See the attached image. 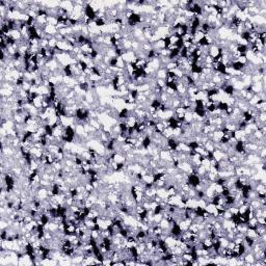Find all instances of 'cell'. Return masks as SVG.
<instances>
[{
  "mask_svg": "<svg viewBox=\"0 0 266 266\" xmlns=\"http://www.w3.org/2000/svg\"><path fill=\"white\" fill-rule=\"evenodd\" d=\"M257 222H258V224H261V226H266L265 217H258V218H257Z\"/></svg>",
  "mask_w": 266,
  "mask_h": 266,
  "instance_id": "obj_4",
  "label": "cell"
},
{
  "mask_svg": "<svg viewBox=\"0 0 266 266\" xmlns=\"http://www.w3.org/2000/svg\"><path fill=\"white\" fill-rule=\"evenodd\" d=\"M209 55L213 58L217 57L218 55H221V52H219V47L216 46L215 44L209 46Z\"/></svg>",
  "mask_w": 266,
  "mask_h": 266,
  "instance_id": "obj_1",
  "label": "cell"
},
{
  "mask_svg": "<svg viewBox=\"0 0 266 266\" xmlns=\"http://www.w3.org/2000/svg\"><path fill=\"white\" fill-rule=\"evenodd\" d=\"M156 78L157 79H164L165 80L166 75H167V71L166 69H159V70L156 72Z\"/></svg>",
  "mask_w": 266,
  "mask_h": 266,
  "instance_id": "obj_3",
  "label": "cell"
},
{
  "mask_svg": "<svg viewBox=\"0 0 266 266\" xmlns=\"http://www.w3.org/2000/svg\"><path fill=\"white\" fill-rule=\"evenodd\" d=\"M44 31H45L46 34H50V36H54L57 32H58V30H57L56 26H53V25H49V24H47L45 26Z\"/></svg>",
  "mask_w": 266,
  "mask_h": 266,
  "instance_id": "obj_2",
  "label": "cell"
}]
</instances>
